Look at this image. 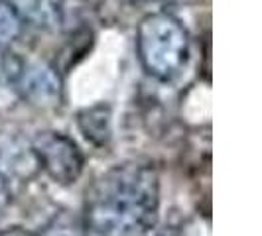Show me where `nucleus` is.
Here are the masks:
<instances>
[{"label": "nucleus", "instance_id": "obj_5", "mask_svg": "<svg viewBox=\"0 0 262 236\" xmlns=\"http://www.w3.org/2000/svg\"><path fill=\"white\" fill-rule=\"evenodd\" d=\"M77 126L83 138L97 148H105L113 138V108L106 103L87 106L77 112Z\"/></svg>", "mask_w": 262, "mask_h": 236}, {"label": "nucleus", "instance_id": "obj_7", "mask_svg": "<svg viewBox=\"0 0 262 236\" xmlns=\"http://www.w3.org/2000/svg\"><path fill=\"white\" fill-rule=\"evenodd\" d=\"M0 161H4L16 173H26V175L34 168H38L34 152H32V144L28 148H24L22 144H16V142L0 144Z\"/></svg>", "mask_w": 262, "mask_h": 236}, {"label": "nucleus", "instance_id": "obj_3", "mask_svg": "<svg viewBox=\"0 0 262 236\" xmlns=\"http://www.w3.org/2000/svg\"><path fill=\"white\" fill-rule=\"evenodd\" d=\"M2 71L20 97L39 108H55L63 97V83L57 69L39 59H24L8 53L2 59Z\"/></svg>", "mask_w": 262, "mask_h": 236}, {"label": "nucleus", "instance_id": "obj_6", "mask_svg": "<svg viewBox=\"0 0 262 236\" xmlns=\"http://www.w3.org/2000/svg\"><path fill=\"white\" fill-rule=\"evenodd\" d=\"M22 12L12 4V0H0V48L12 45L24 32Z\"/></svg>", "mask_w": 262, "mask_h": 236}, {"label": "nucleus", "instance_id": "obj_8", "mask_svg": "<svg viewBox=\"0 0 262 236\" xmlns=\"http://www.w3.org/2000/svg\"><path fill=\"white\" fill-rule=\"evenodd\" d=\"M83 228H87L83 219L79 221L66 210V213L55 215L52 221L46 224L43 232L39 236H83Z\"/></svg>", "mask_w": 262, "mask_h": 236}, {"label": "nucleus", "instance_id": "obj_10", "mask_svg": "<svg viewBox=\"0 0 262 236\" xmlns=\"http://www.w3.org/2000/svg\"><path fill=\"white\" fill-rule=\"evenodd\" d=\"M0 236H38V234L30 232V230L22 228V226H10V228L0 230Z\"/></svg>", "mask_w": 262, "mask_h": 236}, {"label": "nucleus", "instance_id": "obj_9", "mask_svg": "<svg viewBox=\"0 0 262 236\" xmlns=\"http://www.w3.org/2000/svg\"><path fill=\"white\" fill-rule=\"evenodd\" d=\"M12 199V191H10V183H8V177L0 171V210L4 209Z\"/></svg>", "mask_w": 262, "mask_h": 236}, {"label": "nucleus", "instance_id": "obj_1", "mask_svg": "<svg viewBox=\"0 0 262 236\" xmlns=\"http://www.w3.org/2000/svg\"><path fill=\"white\" fill-rule=\"evenodd\" d=\"M158 210V170L146 161H122L87 187L83 223L101 236H142L156 226Z\"/></svg>", "mask_w": 262, "mask_h": 236}, {"label": "nucleus", "instance_id": "obj_2", "mask_svg": "<svg viewBox=\"0 0 262 236\" xmlns=\"http://www.w3.org/2000/svg\"><path fill=\"white\" fill-rule=\"evenodd\" d=\"M136 53L150 77L162 83L173 81L189 59V34L171 14H148L136 30Z\"/></svg>", "mask_w": 262, "mask_h": 236}, {"label": "nucleus", "instance_id": "obj_4", "mask_svg": "<svg viewBox=\"0 0 262 236\" xmlns=\"http://www.w3.org/2000/svg\"><path fill=\"white\" fill-rule=\"evenodd\" d=\"M38 168L53 183L69 187L85 170V156L73 138L57 130H41L32 140Z\"/></svg>", "mask_w": 262, "mask_h": 236}]
</instances>
